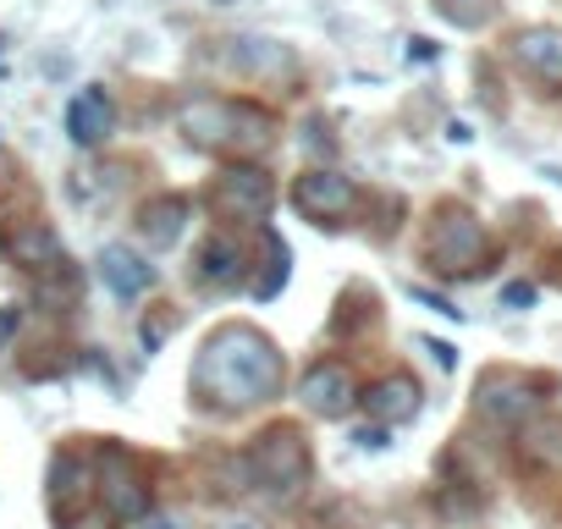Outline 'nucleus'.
<instances>
[{"instance_id": "obj_20", "label": "nucleus", "mask_w": 562, "mask_h": 529, "mask_svg": "<svg viewBox=\"0 0 562 529\" xmlns=\"http://www.w3.org/2000/svg\"><path fill=\"white\" fill-rule=\"evenodd\" d=\"M430 12L441 23L463 29V34H480V29H491L502 18V0H430Z\"/></svg>"}, {"instance_id": "obj_11", "label": "nucleus", "mask_w": 562, "mask_h": 529, "mask_svg": "<svg viewBox=\"0 0 562 529\" xmlns=\"http://www.w3.org/2000/svg\"><path fill=\"white\" fill-rule=\"evenodd\" d=\"M359 403L370 408V419H375L381 430H397V425L419 419V408H425V386H419L408 370H392V375H381L370 392H359Z\"/></svg>"}, {"instance_id": "obj_7", "label": "nucleus", "mask_w": 562, "mask_h": 529, "mask_svg": "<svg viewBox=\"0 0 562 529\" xmlns=\"http://www.w3.org/2000/svg\"><path fill=\"white\" fill-rule=\"evenodd\" d=\"M540 408V381L518 370H485L474 381V414L491 425H524Z\"/></svg>"}, {"instance_id": "obj_2", "label": "nucleus", "mask_w": 562, "mask_h": 529, "mask_svg": "<svg viewBox=\"0 0 562 529\" xmlns=\"http://www.w3.org/2000/svg\"><path fill=\"white\" fill-rule=\"evenodd\" d=\"M177 133L193 149H210V155H265L276 144V116L254 100L188 94L177 105Z\"/></svg>"}, {"instance_id": "obj_28", "label": "nucleus", "mask_w": 562, "mask_h": 529, "mask_svg": "<svg viewBox=\"0 0 562 529\" xmlns=\"http://www.w3.org/2000/svg\"><path fill=\"white\" fill-rule=\"evenodd\" d=\"M425 348H430V359H436L441 370H452V364H458V348H452V342H436V337H425Z\"/></svg>"}, {"instance_id": "obj_5", "label": "nucleus", "mask_w": 562, "mask_h": 529, "mask_svg": "<svg viewBox=\"0 0 562 529\" xmlns=\"http://www.w3.org/2000/svg\"><path fill=\"white\" fill-rule=\"evenodd\" d=\"M94 496H100V513H105L111 524H127V529L155 513L144 474H138L133 458H127L122 447H111V441H105L100 458H94Z\"/></svg>"}, {"instance_id": "obj_4", "label": "nucleus", "mask_w": 562, "mask_h": 529, "mask_svg": "<svg viewBox=\"0 0 562 529\" xmlns=\"http://www.w3.org/2000/svg\"><path fill=\"white\" fill-rule=\"evenodd\" d=\"M310 469H315V458H310V436L299 425H270L243 452V480H248V491H265V496H293L310 480Z\"/></svg>"}, {"instance_id": "obj_21", "label": "nucleus", "mask_w": 562, "mask_h": 529, "mask_svg": "<svg viewBox=\"0 0 562 529\" xmlns=\"http://www.w3.org/2000/svg\"><path fill=\"white\" fill-rule=\"evenodd\" d=\"M265 243H270V277H265V282H254V299H259V304H270L281 288H288V277H293V248L281 243V232H276V226H265Z\"/></svg>"}, {"instance_id": "obj_24", "label": "nucleus", "mask_w": 562, "mask_h": 529, "mask_svg": "<svg viewBox=\"0 0 562 529\" xmlns=\"http://www.w3.org/2000/svg\"><path fill=\"white\" fill-rule=\"evenodd\" d=\"M502 304H507V309H529V304H535V288H529V282H513V288H502Z\"/></svg>"}, {"instance_id": "obj_25", "label": "nucleus", "mask_w": 562, "mask_h": 529, "mask_svg": "<svg viewBox=\"0 0 562 529\" xmlns=\"http://www.w3.org/2000/svg\"><path fill=\"white\" fill-rule=\"evenodd\" d=\"M408 293H414L419 304H430L436 315H447V320H463V309H458V304H447V299H436V293H425V288H408Z\"/></svg>"}, {"instance_id": "obj_19", "label": "nucleus", "mask_w": 562, "mask_h": 529, "mask_svg": "<svg viewBox=\"0 0 562 529\" xmlns=\"http://www.w3.org/2000/svg\"><path fill=\"white\" fill-rule=\"evenodd\" d=\"M518 447H524V458H529V463H540V469L562 474V419H557V414H535V419H524Z\"/></svg>"}, {"instance_id": "obj_14", "label": "nucleus", "mask_w": 562, "mask_h": 529, "mask_svg": "<svg viewBox=\"0 0 562 529\" xmlns=\"http://www.w3.org/2000/svg\"><path fill=\"white\" fill-rule=\"evenodd\" d=\"M100 282L111 288L116 304H138L155 288V264L138 248H127V243H105L100 248Z\"/></svg>"}, {"instance_id": "obj_3", "label": "nucleus", "mask_w": 562, "mask_h": 529, "mask_svg": "<svg viewBox=\"0 0 562 529\" xmlns=\"http://www.w3.org/2000/svg\"><path fill=\"white\" fill-rule=\"evenodd\" d=\"M425 259H430V271L447 277V282L485 277V259H491L485 221L474 210H463V204H441L436 221H430V237H425Z\"/></svg>"}, {"instance_id": "obj_29", "label": "nucleus", "mask_w": 562, "mask_h": 529, "mask_svg": "<svg viewBox=\"0 0 562 529\" xmlns=\"http://www.w3.org/2000/svg\"><path fill=\"white\" fill-rule=\"evenodd\" d=\"M408 45H414V50H408L414 61H430V56H436V45H430V40H408Z\"/></svg>"}, {"instance_id": "obj_13", "label": "nucleus", "mask_w": 562, "mask_h": 529, "mask_svg": "<svg viewBox=\"0 0 562 529\" xmlns=\"http://www.w3.org/2000/svg\"><path fill=\"white\" fill-rule=\"evenodd\" d=\"M507 50H513V61H518L535 83L562 89V29H551V23H529V29L513 34Z\"/></svg>"}, {"instance_id": "obj_10", "label": "nucleus", "mask_w": 562, "mask_h": 529, "mask_svg": "<svg viewBox=\"0 0 562 529\" xmlns=\"http://www.w3.org/2000/svg\"><path fill=\"white\" fill-rule=\"evenodd\" d=\"M299 403H304L315 419H348L353 403H359V386H353L348 364L321 359V364L304 370V381H299Z\"/></svg>"}, {"instance_id": "obj_22", "label": "nucleus", "mask_w": 562, "mask_h": 529, "mask_svg": "<svg viewBox=\"0 0 562 529\" xmlns=\"http://www.w3.org/2000/svg\"><path fill=\"white\" fill-rule=\"evenodd\" d=\"M299 144H304V149H310L315 160H331V155H337V138H331V122H326L321 111H315V116L304 122V133H299Z\"/></svg>"}, {"instance_id": "obj_9", "label": "nucleus", "mask_w": 562, "mask_h": 529, "mask_svg": "<svg viewBox=\"0 0 562 529\" xmlns=\"http://www.w3.org/2000/svg\"><path fill=\"white\" fill-rule=\"evenodd\" d=\"M226 67L237 78H254V83H288V78H299L293 45H281L270 34H237V40H226Z\"/></svg>"}, {"instance_id": "obj_26", "label": "nucleus", "mask_w": 562, "mask_h": 529, "mask_svg": "<svg viewBox=\"0 0 562 529\" xmlns=\"http://www.w3.org/2000/svg\"><path fill=\"white\" fill-rule=\"evenodd\" d=\"M133 529H193L182 513H149L144 524H133Z\"/></svg>"}, {"instance_id": "obj_30", "label": "nucleus", "mask_w": 562, "mask_h": 529, "mask_svg": "<svg viewBox=\"0 0 562 529\" xmlns=\"http://www.w3.org/2000/svg\"><path fill=\"white\" fill-rule=\"evenodd\" d=\"M215 529H259V524H254V518H221Z\"/></svg>"}, {"instance_id": "obj_17", "label": "nucleus", "mask_w": 562, "mask_h": 529, "mask_svg": "<svg viewBox=\"0 0 562 529\" xmlns=\"http://www.w3.org/2000/svg\"><path fill=\"white\" fill-rule=\"evenodd\" d=\"M89 491H94V469H89L78 452H56V458H50V480H45L50 513L67 524V518H72V507H83V502H89Z\"/></svg>"}, {"instance_id": "obj_6", "label": "nucleus", "mask_w": 562, "mask_h": 529, "mask_svg": "<svg viewBox=\"0 0 562 529\" xmlns=\"http://www.w3.org/2000/svg\"><path fill=\"white\" fill-rule=\"evenodd\" d=\"M210 204H215V215H226V221H254V226H265V221H270V204H276V182H270L265 166L232 160V166L215 171Z\"/></svg>"}, {"instance_id": "obj_8", "label": "nucleus", "mask_w": 562, "mask_h": 529, "mask_svg": "<svg viewBox=\"0 0 562 529\" xmlns=\"http://www.w3.org/2000/svg\"><path fill=\"white\" fill-rule=\"evenodd\" d=\"M293 204L299 215H310L315 226H342L359 204V182L348 171H331V166H315L293 182Z\"/></svg>"}, {"instance_id": "obj_1", "label": "nucleus", "mask_w": 562, "mask_h": 529, "mask_svg": "<svg viewBox=\"0 0 562 529\" xmlns=\"http://www.w3.org/2000/svg\"><path fill=\"white\" fill-rule=\"evenodd\" d=\"M193 397H204L210 408L221 414H248V408H265L288 392V359L281 348L248 326V320H221L199 353H193Z\"/></svg>"}, {"instance_id": "obj_27", "label": "nucleus", "mask_w": 562, "mask_h": 529, "mask_svg": "<svg viewBox=\"0 0 562 529\" xmlns=\"http://www.w3.org/2000/svg\"><path fill=\"white\" fill-rule=\"evenodd\" d=\"M61 529H116V524H111L105 513H72V518H67Z\"/></svg>"}, {"instance_id": "obj_15", "label": "nucleus", "mask_w": 562, "mask_h": 529, "mask_svg": "<svg viewBox=\"0 0 562 529\" xmlns=\"http://www.w3.org/2000/svg\"><path fill=\"white\" fill-rule=\"evenodd\" d=\"M188 215H193V204L182 199V193H155V199H144L138 204V215H133V232H138V243L144 248H177L182 243V232H188Z\"/></svg>"}, {"instance_id": "obj_23", "label": "nucleus", "mask_w": 562, "mask_h": 529, "mask_svg": "<svg viewBox=\"0 0 562 529\" xmlns=\"http://www.w3.org/2000/svg\"><path fill=\"white\" fill-rule=\"evenodd\" d=\"M353 441H359L364 452H381V447H392V430H381V425H364V430H353Z\"/></svg>"}, {"instance_id": "obj_16", "label": "nucleus", "mask_w": 562, "mask_h": 529, "mask_svg": "<svg viewBox=\"0 0 562 529\" xmlns=\"http://www.w3.org/2000/svg\"><path fill=\"white\" fill-rule=\"evenodd\" d=\"M67 133H72L78 149L111 144V133H116V105H111V94H105L100 83H89V89H78V94L67 100Z\"/></svg>"}, {"instance_id": "obj_18", "label": "nucleus", "mask_w": 562, "mask_h": 529, "mask_svg": "<svg viewBox=\"0 0 562 529\" xmlns=\"http://www.w3.org/2000/svg\"><path fill=\"white\" fill-rule=\"evenodd\" d=\"M199 282H204V288H215V293L243 288V248H237L226 232L204 237V248H199Z\"/></svg>"}, {"instance_id": "obj_12", "label": "nucleus", "mask_w": 562, "mask_h": 529, "mask_svg": "<svg viewBox=\"0 0 562 529\" xmlns=\"http://www.w3.org/2000/svg\"><path fill=\"white\" fill-rule=\"evenodd\" d=\"M0 254H7L18 271H56V264L67 259L61 254V237L45 226V221H18V226H0Z\"/></svg>"}]
</instances>
